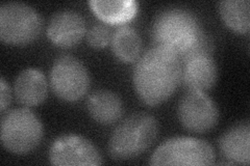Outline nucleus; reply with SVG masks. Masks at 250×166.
Masks as SVG:
<instances>
[{"label":"nucleus","instance_id":"1","mask_svg":"<svg viewBox=\"0 0 250 166\" xmlns=\"http://www.w3.org/2000/svg\"><path fill=\"white\" fill-rule=\"evenodd\" d=\"M181 82V59L159 47L145 52L135 67V89L140 99L149 106L167 101Z\"/></svg>","mask_w":250,"mask_h":166},{"label":"nucleus","instance_id":"2","mask_svg":"<svg viewBox=\"0 0 250 166\" xmlns=\"http://www.w3.org/2000/svg\"><path fill=\"white\" fill-rule=\"evenodd\" d=\"M205 33L196 15L182 7L161 11L152 25L155 47L168 50L181 59Z\"/></svg>","mask_w":250,"mask_h":166},{"label":"nucleus","instance_id":"3","mask_svg":"<svg viewBox=\"0 0 250 166\" xmlns=\"http://www.w3.org/2000/svg\"><path fill=\"white\" fill-rule=\"evenodd\" d=\"M159 124L145 112L131 114L114 130L108 141V153L115 160H130L146 152L158 136Z\"/></svg>","mask_w":250,"mask_h":166},{"label":"nucleus","instance_id":"4","mask_svg":"<svg viewBox=\"0 0 250 166\" xmlns=\"http://www.w3.org/2000/svg\"><path fill=\"white\" fill-rule=\"evenodd\" d=\"M43 135L42 122L28 108L13 109L2 116L1 142L11 153L23 155L34 151Z\"/></svg>","mask_w":250,"mask_h":166},{"label":"nucleus","instance_id":"5","mask_svg":"<svg viewBox=\"0 0 250 166\" xmlns=\"http://www.w3.org/2000/svg\"><path fill=\"white\" fill-rule=\"evenodd\" d=\"M43 21L34 7L23 2L0 6V38L4 44L23 46L40 37Z\"/></svg>","mask_w":250,"mask_h":166},{"label":"nucleus","instance_id":"6","mask_svg":"<svg viewBox=\"0 0 250 166\" xmlns=\"http://www.w3.org/2000/svg\"><path fill=\"white\" fill-rule=\"evenodd\" d=\"M151 165H213L216 155L206 140L193 137H174L166 140L155 149Z\"/></svg>","mask_w":250,"mask_h":166},{"label":"nucleus","instance_id":"7","mask_svg":"<svg viewBox=\"0 0 250 166\" xmlns=\"http://www.w3.org/2000/svg\"><path fill=\"white\" fill-rule=\"evenodd\" d=\"M50 86L61 100L76 102L89 91L90 75L80 59L64 54L54 60L51 67Z\"/></svg>","mask_w":250,"mask_h":166},{"label":"nucleus","instance_id":"8","mask_svg":"<svg viewBox=\"0 0 250 166\" xmlns=\"http://www.w3.org/2000/svg\"><path fill=\"white\" fill-rule=\"evenodd\" d=\"M177 113L185 129L198 134L213 129L219 121L216 103L200 91H188L179 101Z\"/></svg>","mask_w":250,"mask_h":166},{"label":"nucleus","instance_id":"9","mask_svg":"<svg viewBox=\"0 0 250 166\" xmlns=\"http://www.w3.org/2000/svg\"><path fill=\"white\" fill-rule=\"evenodd\" d=\"M49 161L53 165H100L103 157L90 140L76 134H65L52 142Z\"/></svg>","mask_w":250,"mask_h":166},{"label":"nucleus","instance_id":"10","mask_svg":"<svg viewBox=\"0 0 250 166\" xmlns=\"http://www.w3.org/2000/svg\"><path fill=\"white\" fill-rule=\"evenodd\" d=\"M85 34V21L75 11L54 14L47 26V37L61 48H71L81 42Z\"/></svg>","mask_w":250,"mask_h":166},{"label":"nucleus","instance_id":"11","mask_svg":"<svg viewBox=\"0 0 250 166\" xmlns=\"http://www.w3.org/2000/svg\"><path fill=\"white\" fill-rule=\"evenodd\" d=\"M250 124L248 121L232 126L219 140V149L225 164L248 165L250 163Z\"/></svg>","mask_w":250,"mask_h":166},{"label":"nucleus","instance_id":"12","mask_svg":"<svg viewBox=\"0 0 250 166\" xmlns=\"http://www.w3.org/2000/svg\"><path fill=\"white\" fill-rule=\"evenodd\" d=\"M218 79V67L210 55H201L182 62V82L188 90L206 92Z\"/></svg>","mask_w":250,"mask_h":166},{"label":"nucleus","instance_id":"13","mask_svg":"<svg viewBox=\"0 0 250 166\" xmlns=\"http://www.w3.org/2000/svg\"><path fill=\"white\" fill-rule=\"evenodd\" d=\"M14 93L17 101L25 107L42 104L48 93V83L45 75L33 68L23 70L15 80Z\"/></svg>","mask_w":250,"mask_h":166},{"label":"nucleus","instance_id":"14","mask_svg":"<svg viewBox=\"0 0 250 166\" xmlns=\"http://www.w3.org/2000/svg\"><path fill=\"white\" fill-rule=\"evenodd\" d=\"M87 107L93 120L101 125L116 123L123 113L121 99L108 90H99L90 94Z\"/></svg>","mask_w":250,"mask_h":166},{"label":"nucleus","instance_id":"15","mask_svg":"<svg viewBox=\"0 0 250 166\" xmlns=\"http://www.w3.org/2000/svg\"><path fill=\"white\" fill-rule=\"evenodd\" d=\"M91 10L106 23H124L135 17L138 2L135 0H90Z\"/></svg>","mask_w":250,"mask_h":166},{"label":"nucleus","instance_id":"16","mask_svg":"<svg viewBox=\"0 0 250 166\" xmlns=\"http://www.w3.org/2000/svg\"><path fill=\"white\" fill-rule=\"evenodd\" d=\"M111 46L117 58L123 62H131L138 58L142 50V39L136 29L124 25L114 31Z\"/></svg>","mask_w":250,"mask_h":166},{"label":"nucleus","instance_id":"17","mask_svg":"<svg viewBox=\"0 0 250 166\" xmlns=\"http://www.w3.org/2000/svg\"><path fill=\"white\" fill-rule=\"evenodd\" d=\"M249 7L248 0H222L219 2V12L225 24L242 35H247L250 30Z\"/></svg>","mask_w":250,"mask_h":166},{"label":"nucleus","instance_id":"18","mask_svg":"<svg viewBox=\"0 0 250 166\" xmlns=\"http://www.w3.org/2000/svg\"><path fill=\"white\" fill-rule=\"evenodd\" d=\"M111 29L105 24H101V23L94 24L87 33L88 44L96 49L104 48L111 41Z\"/></svg>","mask_w":250,"mask_h":166},{"label":"nucleus","instance_id":"19","mask_svg":"<svg viewBox=\"0 0 250 166\" xmlns=\"http://www.w3.org/2000/svg\"><path fill=\"white\" fill-rule=\"evenodd\" d=\"M11 99L12 96L10 86L7 85L4 78L1 77V80H0V111H5V109L10 105Z\"/></svg>","mask_w":250,"mask_h":166}]
</instances>
